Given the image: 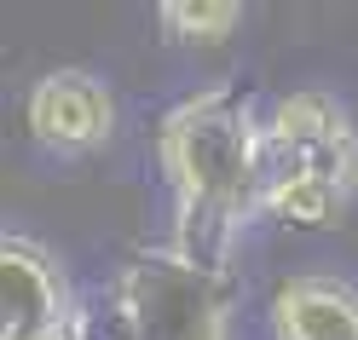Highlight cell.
I'll use <instances>...</instances> for the list:
<instances>
[{"label":"cell","mask_w":358,"mask_h":340,"mask_svg":"<svg viewBox=\"0 0 358 340\" xmlns=\"http://www.w3.org/2000/svg\"><path fill=\"white\" fill-rule=\"evenodd\" d=\"M156 156L173 191V254L220 277L237 225L260 208V121L249 87L226 81L173 104Z\"/></svg>","instance_id":"6da1fadb"},{"label":"cell","mask_w":358,"mask_h":340,"mask_svg":"<svg viewBox=\"0 0 358 340\" xmlns=\"http://www.w3.org/2000/svg\"><path fill=\"white\" fill-rule=\"evenodd\" d=\"M358 191V133L329 93H289L260 121V208L283 225H341Z\"/></svg>","instance_id":"7a4b0ae2"},{"label":"cell","mask_w":358,"mask_h":340,"mask_svg":"<svg viewBox=\"0 0 358 340\" xmlns=\"http://www.w3.org/2000/svg\"><path fill=\"white\" fill-rule=\"evenodd\" d=\"M122 317L133 340H226L220 277L196 271L179 254L133 265L122 283Z\"/></svg>","instance_id":"3957f363"},{"label":"cell","mask_w":358,"mask_h":340,"mask_svg":"<svg viewBox=\"0 0 358 340\" xmlns=\"http://www.w3.org/2000/svg\"><path fill=\"white\" fill-rule=\"evenodd\" d=\"M29 133L35 145L64 150V156L99 150L116 133V98L87 70H52L29 87Z\"/></svg>","instance_id":"277c9868"},{"label":"cell","mask_w":358,"mask_h":340,"mask_svg":"<svg viewBox=\"0 0 358 340\" xmlns=\"http://www.w3.org/2000/svg\"><path fill=\"white\" fill-rule=\"evenodd\" d=\"M0 300H6L0 340H35V334L81 317L58 260L41 242H29V237H6L0 242Z\"/></svg>","instance_id":"5b68a950"},{"label":"cell","mask_w":358,"mask_h":340,"mask_svg":"<svg viewBox=\"0 0 358 340\" xmlns=\"http://www.w3.org/2000/svg\"><path fill=\"white\" fill-rule=\"evenodd\" d=\"M278 340H358V288L335 277H295L272 300Z\"/></svg>","instance_id":"8992f818"},{"label":"cell","mask_w":358,"mask_h":340,"mask_svg":"<svg viewBox=\"0 0 358 340\" xmlns=\"http://www.w3.org/2000/svg\"><path fill=\"white\" fill-rule=\"evenodd\" d=\"M156 17H162L168 40H179V47H220L243 24V6H231V0H168Z\"/></svg>","instance_id":"52a82bcc"},{"label":"cell","mask_w":358,"mask_h":340,"mask_svg":"<svg viewBox=\"0 0 358 340\" xmlns=\"http://www.w3.org/2000/svg\"><path fill=\"white\" fill-rule=\"evenodd\" d=\"M35 340H87V317H70V323H58V329L35 334Z\"/></svg>","instance_id":"ba28073f"}]
</instances>
